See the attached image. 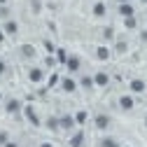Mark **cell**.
<instances>
[{"mask_svg": "<svg viewBox=\"0 0 147 147\" xmlns=\"http://www.w3.org/2000/svg\"><path fill=\"white\" fill-rule=\"evenodd\" d=\"M136 105H138V100H136V96L128 91V94H121L119 98H117V107L121 110V112H131V110H136Z\"/></svg>", "mask_w": 147, "mask_h": 147, "instance_id": "obj_1", "label": "cell"}, {"mask_svg": "<svg viewBox=\"0 0 147 147\" xmlns=\"http://www.w3.org/2000/svg\"><path fill=\"white\" fill-rule=\"evenodd\" d=\"M26 77H28V82H30V84H42V82H45V77H47V72H45V68H42V65H30V68L26 70Z\"/></svg>", "mask_w": 147, "mask_h": 147, "instance_id": "obj_2", "label": "cell"}, {"mask_svg": "<svg viewBox=\"0 0 147 147\" xmlns=\"http://www.w3.org/2000/svg\"><path fill=\"white\" fill-rule=\"evenodd\" d=\"M3 107H5V115H9V117H16L24 110V105H21L19 98H5L3 100Z\"/></svg>", "mask_w": 147, "mask_h": 147, "instance_id": "obj_3", "label": "cell"}, {"mask_svg": "<svg viewBox=\"0 0 147 147\" xmlns=\"http://www.w3.org/2000/svg\"><path fill=\"white\" fill-rule=\"evenodd\" d=\"M128 91H131L133 96H142L145 91H147V82L142 77H133V80H128Z\"/></svg>", "mask_w": 147, "mask_h": 147, "instance_id": "obj_4", "label": "cell"}, {"mask_svg": "<svg viewBox=\"0 0 147 147\" xmlns=\"http://www.w3.org/2000/svg\"><path fill=\"white\" fill-rule=\"evenodd\" d=\"M110 124H112V119H110V115H105V112H98V115H94V126H96V131H107L110 128Z\"/></svg>", "mask_w": 147, "mask_h": 147, "instance_id": "obj_5", "label": "cell"}, {"mask_svg": "<svg viewBox=\"0 0 147 147\" xmlns=\"http://www.w3.org/2000/svg\"><path fill=\"white\" fill-rule=\"evenodd\" d=\"M59 86H61V91H63V94H75V91L80 89L77 80H75V77H70V75H68V77H63Z\"/></svg>", "mask_w": 147, "mask_h": 147, "instance_id": "obj_6", "label": "cell"}, {"mask_svg": "<svg viewBox=\"0 0 147 147\" xmlns=\"http://www.w3.org/2000/svg\"><path fill=\"white\" fill-rule=\"evenodd\" d=\"M0 28L5 30V35H7V38H14V35L19 33V21H16V19H5Z\"/></svg>", "mask_w": 147, "mask_h": 147, "instance_id": "obj_7", "label": "cell"}, {"mask_svg": "<svg viewBox=\"0 0 147 147\" xmlns=\"http://www.w3.org/2000/svg\"><path fill=\"white\" fill-rule=\"evenodd\" d=\"M117 14L121 16V19H126V16H136V5L133 3H119L117 5Z\"/></svg>", "mask_w": 147, "mask_h": 147, "instance_id": "obj_8", "label": "cell"}, {"mask_svg": "<svg viewBox=\"0 0 147 147\" xmlns=\"http://www.w3.org/2000/svg\"><path fill=\"white\" fill-rule=\"evenodd\" d=\"M110 84V75L105 70H96L94 72V86H98V89H105Z\"/></svg>", "mask_w": 147, "mask_h": 147, "instance_id": "obj_9", "label": "cell"}, {"mask_svg": "<svg viewBox=\"0 0 147 147\" xmlns=\"http://www.w3.org/2000/svg\"><path fill=\"white\" fill-rule=\"evenodd\" d=\"M94 56H96L100 63H105V61H110V56H112V49H110L107 45H98L96 51H94Z\"/></svg>", "mask_w": 147, "mask_h": 147, "instance_id": "obj_10", "label": "cell"}, {"mask_svg": "<svg viewBox=\"0 0 147 147\" xmlns=\"http://www.w3.org/2000/svg\"><path fill=\"white\" fill-rule=\"evenodd\" d=\"M75 126L77 124H75V117H72V115H61L59 117V128H61V131H72Z\"/></svg>", "mask_w": 147, "mask_h": 147, "instance_id": "obj_11", "label": "cell"}, {"mask_svg": "<svg viewBox=\"0 0 147 147\" xmlns=\"http://www.w3.org/2000/svg\"><path fill=\"white\" fill-rule=\"evenodd\" d=\"M19 56H21L24 61H33L35 56H38V51H35L33 45H21V47H19Z\"/></svg>", "mask_w": 147, "mask_h": 147, "instance_id": "obj_12", "label": "cell"}, {"mask_svg": "<svg viewBox=\"0 0 147 147\" xmlns=\"http://www.w3.org/2000/svg\"><path fill=\"white\" fill-rule=\"evenodd\" d=\"M91 14H94L96 19H105V14H107V5L103 3V0H96L94 7H91Z\"/></svg>", "mask_w": 147, "mask_h": 147, "instance_id": "obj_13", "label": "cell"}, {"mask_svg": "<svg viewBox=\"0 0 147 147\" xmlns=\"http://www.w3.org/2000/svg\"><path fill=\"white\" fill-rule=\"evenodd\" d=\"M63 65L68 68V72H80L82 61H80V56H75V54H72V56H68V59H65V63H63Z\"/></svg>", "mask_w": 147, "mask_h": 147, "instance_id": "obj_14", "label": "cell"}, {"mask_svg": "<svg viewBox=\"0 0 147 147\" xmlns=\"http://www.w3.org/2000/svg\"><path fill=\"white\" fill-rule=\"evenodd\" d=\"M72 117H75V124H77V128H82V126L89 121V112H86V110H77V112L72 115Z\"/></svg>", "mask_w": 147, "mask_h": 147, "instance_id": "obj_15", "label": "cell"}, {"mask_svg": "<svg viewBox=\"0 0 147 147\" xmlns=\"http://www.w3.org/2000/svg\"><path fill=\"white\" fill-rule=\"evenodd\" d=\"M82 145H84V131L80 128V131L72 133V138H70V147H82Z\"/></svg>", "mask_w": 147, "mask_h": 147, "instance_id": "obj_16", "label": "cell"}, {"mask_svg": "<svg viewBox=\"0 0 147 147\" xmlns=\"http://www.w3.org/2000/svg\"><path fill=\"white\" fill-rule=\"evenodd\" d=\"M98 147H121V142L117 138H112V136H105V138H100Z\"/></svg>", "mask_w": 147, "mask_h": 147, "instance_id": "obj_17", "label": "cell"}, {"mask_svg": "<svg viewBox=\"0 0 147 147\" xmlns=\"http://www.w3.org/2000/svg\"><path fill=\"white\" fill-rule=\"evenodd\" d=\"M24 112H26V117L30 119V124H33V126H40V124H42V121L38 119V115H35V110H33L30 105H26V107H24Z\"/></svg>", "mask_w": 147, "mask_h": 147, "instance_id": "obj_18", "label": "cell"}, {"mask_svg": "<svg viewBox=\"0 0 147 147\" xmlns=\"http://www.w3.org/2000/svg\"><path fill=\"white\" fill-rule=\"evenodd\" d=\"M77 84H80L82 89H86V91H89V89H94V75H82Z\"/></svg>", "mask_w": 147, "mask_h": 147, "instance_id": "obj_19", "label": "cell"}, {"mask_svg": "<svg viewBox=\"0 0 147 147\" xmlns=\"http://www.w3.org/2000/svg\"><path fill=\"white\" fill-rule=\"evenodd\" d=\"M126 51H128V42H126V40H117V42H115V54L121 56V54H126Z\"/></svg>", "mask_w": 147, "mask_h": 147, "instance_id": "obj_20", "label": "cell"}, {"mask_svg": "<svg viewBox=\"0 0 147 147\" xmlns=\"http://www.w3.org/2000/svg\"><path fill=\"white\" fill-rule=\"evenodd\" d=\"M138 26V19H136V16H126V19H124V28H128V30H133Z\"/></svg>", "mask_w": 147, "mask_h": 147, "instance_id": "obj_21", "label": "cell"}, {"mask_svg": "<svg viewBox=\"0 0 147 147\" xmlns=\"http://www.w3.org/2000/svg\"><path fill=\"white\" fill-rule=\"evenodd\" d=\"M47 126L51 128V131H59V117H49L47 119Z\"/></svg>", "mask_w": 147, "mask_h": 147, "instance_id": "obj_22", "label": "cell"}, {"mask_svg": "<svg viewBox=\"0 0 147 147\" xmlns=\"http://www.w3.org/2000/svg\"><path fill=\"white\" fill-rule=\"evenodd\" d=\"M7 72H9V65H7V61H5V59H0V77H5Z\"/></svg>", "mask_w": 147, "mask_h": 147, "instance_id": "obj_23", "label": "cell"}, {"mask_svg": "<svg viewBox=\"0 0 147 147\" xmlns=\"http://www.w3.org/2000/svg\"><path fill=\"white\" fill-rule=\"evenodd\" d=\"M7 140H12V138H9V133H7V131H0V147H3Z\"/></svg>", "mask_w": 147, "mask_h": 147, "instance_id": "obj_24", "label": "cell"}, {"mask_svg": "<svg viewBox=\"0 0 147 147\" xmlns=\"http://www.w3.org/2000/svg\"><path fill=\"white\" fill-rule=\"evenodd\" d=\"M56 56H59V61H61V63H65V59H68V54H65L63 49H59V51H56Z\"/></svg>", "mask_w": 147, "mask_h": 147, "instance_id": "obj_25", "label": "cell"}, {"mask_svg": "<svg viewBox=\"0 0 147 147\" xmlns=\"http://www.w3.org/2000/svg\"><path fill=\"white\" fill-rule=\"evenodd\" d=\"M3 147H19V142H14V140H7Z\"/></svg>", "mask_w": 147, "mask_h": 147, "instance_id": "obj_26", "label": "cell"}, {"mask_svg": "<svg viewBox=\"0 0 147 147\" xmlns=\"http://www.w3.org/2000/svg\"><path fill=\"white\" fill-rule=\"evenodd\" d=\"M45 47H47V51H54V45H51L49 40H45Z\"/></svg>", "mask_w": 147, "mask_h": 147, "instance_id": "obj_27", "label": "cell"}, {"mask_svg": "<svg viewBox=\"0 0 147 147\" xmlns=\"http://www.w3.org/2000/svg\"><path fill=\"white\" fill-rule=\"evenodd\" d=\"M38 147H54V145H51V142H47V140H42V142H40Z\"/></svg>", "mask_w": 147, "mask_h": 147, "instance_id": "obj_28", "label": "cell"}, {"mask_svg": "<svg viewBox=\"0 0 147 147\" xmlns=\"http://www.w3.org/2000/svg\"><path fill=\"white\" fill-rule=\"evenodd\" d=\"M5 38H7V35H5V30L0 28V42H5Z\"/></svg>", "mask_w": 147, "mask_h": 147, "instance_id": "obj_29", "label": "cell"}, {"mask_svg": "<svg viewBox=\"0 0 147 147\" xmlns=\"http://www.w3.org/2000/svg\"><path fill=\"white\" fill-rule=\"evenodd\" d=\"M9 3V0H0V7H3V5H7Z\"/></svg>", "mask_w": 147, "mask_h": 147, "instance_id": "obj_30", "label": "cell"}, {"mask_svg": "<svg viewBox=\"0 0 147 147\" xmlns=\"http://www.w3.org/2000/svg\"><path fill=\"white\" fill-rule=\"evenodd\" d=\"M5 100V94H3V91H0V103H3Z\"/></svg>", "mask_w": 147, "mask_h": 147, "instance_id": "obj_31", "label": "cell"}, {"mask_svg": "<svg viewBox=\"0 0 147 147\" xmlns=\"http://www.w3.org/2000/svg\"><path fill=\"white\" fill-rule=\"evenodd\" d=\"M119 3H131V0H117V5H119Z\"/></svg>", "mask_w": 147, "mask_h": 147, "instance_id": "obj_32", "label": "cell"}, {"mask_svg": "<svg viewBox=\"0 0 147 147\" xmlns=\"http://www.w3.org/2000/svg\"><path fill=\"white\" fill-rule=\"evenodd\" d=\"M142 124H145V128H147V115H145V121H142Z\"/></svg>", "mask_w": 147, "mask_h": 147, "instance_id": "obj_33", "label": "cell"}, {"mask_svg": "<svg viewBox=\"0 0 147 147\" xmlns=\"http://www.w3.org/2000/svg\"><path fill=\"white\" fill-rule=\"evenodd\" d=\"M140 3H147V0H140Z\"/></svg>", "mask_w": 147, "mask_h": 147, "instance_id": "obj_34", "label": "cell"}, {"mask_svg": "<svg viewBox=\"0 0 147 147\" xmlns=\"http://www.w3.org/2000/svg\"><path fill=\"white\" fill-rule=\"evenodd\" d=\"M121 147H128V145H121Z\"/></svg>", "mask_w": 147, "mask_h": 147, "instance_id": "obj_35", "label": "cell"}]
</instances>
